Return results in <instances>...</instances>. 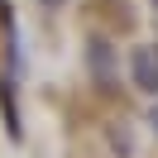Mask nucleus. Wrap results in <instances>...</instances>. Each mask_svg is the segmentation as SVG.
<instances>
[{
	"label": "nucleus",
	"mask_w": 158,
	"mask_h": 158,
	"mask_svg": "<svg viewBox=\"0 0 158 158\" xmlns=\"http://www.w3.org/2000/svg\"><path fill=\"white\" fill-rule=\"evenodd\" d=\"M129 81L148 96H158V43H139L129 53Z\"/></svg>",
	"instance_id": "1"
},
{
	"label": "nucleus",
	"mask_w": 158,
	"mask_h": 158,
	"mask_svg": "<svg viewBox=\"0 0 158 158\" xmlns=\"http://www.w3.org/2000/svg\"><path fill=\"white\" fill-rule=\"evenodd\" d=\"M91 72H96V81L110 86V43H101V39H91Z\"/></svg>",
	"instance_id": "2"
},
{
	"label": "nucleus",
	"mask_w": 158,
	"mask_h": 158,
	"mask_svg": "<svg viewBox=\"0 0 158 158\" xmlns=\"http://www.w3.org/2000/svg\"><path fill=\"white\" fill-rule=\"evenodd\" d=\"M148 125H153V134H158V106H153V110H148Z\"/></svg>",
	"instance_id": "3"
},
{
	"label": "nucleus",
	"mask_w": 158,
	"mask_h": 158,
	"mask_svg": "<svg viewBox=\"0 0 158 158\" xmlns=\"http://www.w3.org/2000/svg\"><path fill=\"white\" fill-rule=\"evenodd\" d=\"M153 5H158V0H153Z\"/></svg>",
	"instance_id": "4"
}]
</instances>
